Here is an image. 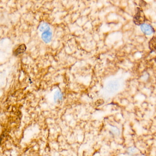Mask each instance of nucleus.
Returning a JSON list of instances; mask_svg holds the SVG:
<instances>
[{"instance_id": "1", "label": "nucleus", "mask_w": 156, "mask_h": 156, "mask_svg": "<svg viewBox=\"0 0 156 156\" xmlns=\"http://www.w3.org/2000/svg\"><path fill=\"white\" fill-rule=\"evenodd\" d=\"M146 18L142 10L138 8L137 11L133 19V22L137 25H141L146 21Z\"/></svg>"}, {"instance_id": "2", "label": "nucleus", "mask_w": 156, "mask_h": 156, "mask_svg": "<svg viewBox=\"0 0 156 156\" xmlns=\"http://www.w3.org/2000/svg\"><path fill=\"white\" fill-rule=\"evenodd\" d=\"M140 29L142 32L147 35H150L154 31L153 28L149 24H144L140 25Z\"/></svg>"}, {"instance_id": "3", "label": "nucleus", "mask_w": 156, "mask_h": 156, "mask_svg": "<svg viewBox=\"0 0 156 156\" xmlns=\"http://www.w3.org/2000/svg\"><path fill=\"white\" fill-rule=\"evenodd\" d=\"M41 38L43 41L45 43H49L51 41L52 34L50 31L44 32L42 34Z\"/></svg>"}, {"instance_id": "4", "label": "nucleus", "mask_w": 156, "mask_h": 156, "mask_svg": "<svg viewBox=\"0 0 156 156\" xmlns=\"http://www.w3.org/2000/svg\"><path fill=\"white\" fill-rule=\"evenodd\" d=\"M26 48H27V47H26V46L25 44H21V45H20L19 47L15 50L14 52V55H15V56H17V55H20L21 54L23 53L26 51Z\"/></svg>"}, {"instance_id": "5", "label": "nucleus", "mask_w": 156, "mask_h": 156, "mask_svg": "<svg viewBox=\"0 0 156 156\" xmlns=\"http://www.w3.org/2000/svg\"><path fill=\"white\" fill-rule=\"evenodd\" d=\"M39 30L41 32L43 33L44 32L50 31L51 28L48 23H42L40 24Z\"/></svg>"}]
</instances>
